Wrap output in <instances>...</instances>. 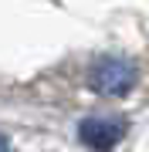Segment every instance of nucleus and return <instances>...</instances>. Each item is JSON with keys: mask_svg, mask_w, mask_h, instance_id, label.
<instances>
[{"mask_svg": "<svg viewBox=\"0 0 149 152\" xmlns=\"http://www.w3.org/2000/svg\"><path fill=\"white\" fill-rule=\"evenodd\" d=\"M88 81L98 95H109V98H122L132 91L136 85V68L122 58H102L95 61V68L88 71Z\"/></svg>", "mask_w": 149, "mask_h": 152, "instance_id": "1", "label": "nucleus"}, {"mask_svg": "<svg viewBox=\"0 0 149 152\" xmlns=\"http://www.w3.org/2000/svg\"><path fill=\"white\" fill-rule=\"evenodd\" d=\"M78 135L92 152H112L126 135V122L122 118L119 122L115 118H85L78 125Z\"/></svg>", "mask_w": 149, "mask_h": 152, "instance_id": "2", "label": "nucleus"}, {"mask_svg": "<svg viewBox=\"0 0 149 152\" xmlns=\"http://www.w3.org/2000/svg\"><path fill=\"white\" fill-rule=\"evenodd\" d=\"M0 152H10V142H7V135H0Z\"/></svg>", "mask_w": 149, "mask_h": 152, "instance_id": "3", "label": "nucleus"}]
</instances>
